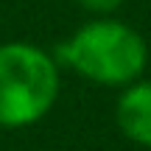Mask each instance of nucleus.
<instances>
[{
    "label": "nucleus",
    "mask_w": 151,
    "mask_h": 151,
    "mask_svg": "<svg viewBox=\"0 0 151 151\" xmlns=\"http://www.w3.org/2000/svg\"><path fill=\"white\" fill-rule=\"evenodd\" d=\"M53 59L81 78L104 87H126L140 78L148 62L146 39L120 20L84 22L73 37L56 45Z\"/></svg>",
    "instance_id": "1"
},
{
    "label": "nucleus",
    "mask_w": 151,
    "mask_h": 151,
    "mask_svg": "<svg viewBox=\"0 0 151 151\" xmlns=\"http://www.w3.org/2000/svg\"><path fill=\"white\" fill-rule=\"evenodd\" d=\"M59 98V62L34 42L0 45V129H22Z\"/></svg>",
    "instance_id": "2"
},
{
    "label": "nucleus",
    "mask_w": 151,
    "mask_h": 151,
    "mask_svg": "<svg viewBox=\"0 0 151 151\" xmlns=\"http://www.w3.org/2000/svg\"><path fill=\"white\" fill-rule=\"evenodd\" d=\"M115 118L132 143L151 148V81H132L123 87Z\"/></svg>",
    "instance_id": "3"
},
{
    "label": "nucleus",
    "mask_w": 151,
    "mask_h": 151,
    "mask_svg": "<svg viewBox=\"0 0 151 151\" xmlns=\"http://www.w3.org/2000/svg\"><path fill=\"white\" fill-rule=\"evenodd\" d=\"M78 3L92 14H112L123 6V0H78Z\"/></svg>",
    "instance_id": "4"
}]
</instances>
